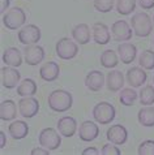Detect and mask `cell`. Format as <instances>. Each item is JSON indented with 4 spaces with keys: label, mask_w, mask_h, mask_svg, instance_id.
<instances>
[{
    "label": "cell",
    "mask_w": 154,
    "mask_h": 155,
    "mask_svg": "<svg viewBox=\"0 0 154 155\" xmlns=\"http://www.w3.org/2000/svg\"><path fill=\"white\" fill-rule=\"evenodd\" d=\"M47 103L50 108L55 112H65L73 104V97L67 90H54L47 98Z\"/></svg>",
    "instance_id": "obj_1"
},
{
    "label": "cell",
    "mask_w": 154,
    "mask_h": 155,
    "mask_svg": "<svg viewBox=\"0 0 154 155\" xmlns=\"http://www.w3.org/2000/svg\"><path fill=\"white\" fill-rule=\"evenodd\" d=\"M131 26L133 29V33L136 37L145 38L149 37L153 30V22L150 16L145 12H139L135 13L131 18Z\"/></svg>",
    "instance_id": "obj_2"
},
{
    "label": "cell",
    "mask_w": 154,
    "mask_h": 155,
    "mask_svg": "<svg viewBox=\"0 0 154 155\" xmlns=\"http://www.w3.org/2000/svg\"><path fill=\"white\" fill-rule=\"evenodd\" d=\"M116 110L115 107L109 102H99L94 106L93 108V117L97 123L102 125H107L115 119Z\"/></svg>",
    "instance_id": "obj_3"
},
{
    "label": "cell",
    "mask_w": 154,
    "mask_h": 155,
    "mask_svg": "<svg viewBox=\"0 0 154 155\" xmlns=\"http://www.w3.org/2000/svg\"><path fill=\"white\" fill-rule=\"evenodd\" d=\"M26 22V13L22 8L15 7L3 16V25L9 30H16Z\"/></svg>",
    "instance_id": "obj_4"
},
{
    "label": "cell",
    "mask_w": 154,
    "mask_h": 155,
    "mask_svg": "<svg viewBox=\"0 0 154 155\" xmlns=\"http://www.w3.org/2000/svg\"><path fill=\"white\" fill-rule=\"evenodd\" d=\"M39 145L47 150H56L62 145V137L54 128H45L39 133Z\"/></svg>",
    "instance_id": "obj_5"
},
{
    "label": "cell",
    "mask_w": 154,
    "mask_h": 155,
    "mask_svg": "<svg viewBox=\"0 0 154 155\" xmlns=\"http://www.w3.org/2000/svg\"><path fill=\"white\" fill-rule=\"evenodd\" d=\"M79 54V46L69 38H62L56 43V55L63 60H71Z\"/></svg>",
    "instance_id": "obj_6"
},
{
    "label": "cell",
    "mask_w": 154,
    "mask_h": 155,
    "mask_svg": "<svg viewBox=\"0 0 154 155\" xmlns=\"http://www.w3.org/2000/svg\"><path fill=\"white\" fill-rule=\"evenodd\" d=\"M41 29L37 26V25H26V26H24L22 29L18 31L17 34V37H18V41L20 43H22V45H35V43L39 42L41 39Z\"/></svg>",
    "instance_id": "obj_7"
},
{
    "label": "cell",
    "mask_w": 154,
    "mask_h": 155,
    "mask_svg": "<svg viewBox=\"0 0 154 155\" xmlns=\"http://www.w3.org/2000/svg\"><path fill=\"white\" fill-rule=\"evenodd\" d=\"M132 26L127 21L119 20L115 21L111 26V34H112V38L116 42H127L132 38Z\"/></svg>",
    "instance_id": "obj_8"
},
{
    "label": "cell",
    "mask_w": 154,
    "mask_h": 155,
    "mask_svg": "<svg viewBox=\"0 0 154 155\" xmlns=\"http://www.w3.org/2000/svg\"><path fill=\"white\" fill-rule=\"evenodd\" d=\"M18 111L22 117L32 119L39 112V102L34 97H22L18 102Z\"/></svg>",
    "instance_id": "obj_9"
},
{
    "label": "cell",
    "mask_w": 154,
    "mask_h": 155,
    "mask_svg": "<svg viewBox=\"0 0 154 155\" xmlns=\"http://www.w3.org/2000/svg\"><path fill=\"white\" fill-rule=\"evenodd\" d=\"M21 80V73L15 67H3L2 68V85L5 89H15Z\"/></svg>",
    "instance_id": "obj_10"
},
{
    "label": "cell",
    "mask_w": 154,
    "mask_h": 155,
    "mask_svg": "<svg viewBox=\"0 0 154 155\" xmlns=\"http://www.w3.org/2000/svg\"><path fill=\"white\" fill-rule=\"evenodd\" d=\"M25 61L28 65H37L45 59V50L43 47L38 45H29L24 50Z\"/></svg>",
    "instance_id": "obj_11"
},
{
    "label": "cell",
    "mask_w": 154,
    "mask_h": 155,
    "mask_svg": "<svg viewBox=\"0 0 154 155\" xmlns=\"http://www.w3.org/2000/svg\"><path fill=\"white\" fill-rule=\"evenodd\" d=\"M106 137H107L109 142H112L115 145H123L128 140V130L126 129V127L116 124V125H112L107 129Z\"/></svg>",
    "instance_id": "obj_12"
},
{
    "label": "cell",
    "mask_w": 154,
    "mask_h": 155,
    "mask_svg": "<svg viewBox=\"0 0 154 155\" xmlns=\"http://www.w3.org/2000/svg\"><path fill=\"white\" fill-rule=\"evenodd\" d=\"M127 81L132 87H139L142 86L148 80V74L146 72L142 69V67H132L127 71Z\"/></svg>",
    "instance_id": "obj_13"
},
{
    "label": "cell",
    "mask_w": 154,
    "mask_h": 155,
    "mask_svg": "<svg viewBox=\"0 0 154 155\" xmlns=\"http://www.w3.org/2000/svg\"><path fill=\"white\" fill-rule=\"evenodd\" d=\"M99 136V127L93 121H84L79 129V137L84 142H90Z\"/></svg>",
    "instance_id": "obj_14"
},
{
    "label": "cell",
    "mask_w": 154,
    "mask_h": 155,
    "mask_svg": "<svg viewBox=\"0 0 154 155\" xmlns=\"http://www.w3.org/2000/svg\"><path fill=\"white\" fill-rule=\"evenodd\" d=\"M58 130L63 137L71 138L77 130V121L71 116H64L58 121Z\"/></svg>",
    "instance_id": "obj_15"
},
{
    "label": "cell",
    "mask_w": 154,
    "mask_h": 155,
    "mask_svg": "<svg viewBox=\"0 0 154 155\" xmlns=\"http://www.w3.org/2000/svg\"><path fill=\"white\" fill-rule=\"evenodd\" d=\"M92 33H93V39L97 45H107L111 39V34H110V30L109 26L105 25L103 22H95L93 25V29H92Z\"/></svg>",
    "instance_id": "obj_16"
},
{
    "label": "cell",
    "mask_w": 154,
    "mask_h": 155,
    "mask_svg": "<svg viewBox=\"0 0 154 155\" xmlns=\"http://www.w3.org/2000/svg\"><path fill=\"white\" fill-rule=\"evenodd\" d=\"M85 85L90 91H99L105 85V74L101 71H92L85 77Z\"/></svg>",
    "instance_id": "obj_17"
},
{
    "label": "cell",
    "mask_w": 154,
    "mask_h": 155,
    "mask_svg": "<svg viewBox=\"0 0 154 155\" xmlns=\"http://www.w3.org/2000/svg\"><path fill=\"white\" fill-rule=\"evenodd\" d=\"M59 74H60V68H59V64L55 61H49L43 64L39 69L41 78L47 81V82H52V81L58 80Z\"/></svg>",
    "instance_id": "obj_18"
},
{
    "label": "cell",
    "mask_w": 154,
    "mask_h": 155,
    "mask_svg": "<svg viewBox=\"0 0 154 155\" xmlns=\"http://www.w3.org/2000/svg\"><path fill=\"white\" fill-rule=\"evenodd\" d=\"M118 54H119V59L122 60L123 64H131L136 59L137 48L132 43H120L118 46Z\"/></svg>",
    "instance_id": "obj_19"
},
{
    "label": "cell",
    "mask_w": 154,
    "mask_h": 155,
    "mask_svg": "<svg viewBox=\"0 0 154 155\" xmlns=\"http://www.w3.org/2000/svg\"><path fill=\"white\" fill-rule=\"evenodd\" d=\"M3 63L9 67L18 68L22 64V55L16 47H9L3 52Z\"/></svg>",
    "instance_id": "obj_20"
},
{
    "label": "cell",
    "mask_w": 154,
    "mask_h": 155,
    "mask_svg": "<svg viewBox=\"0 0 154 155\" xmlns=\"http://www.w3.org/2000/svg\"><path fill=\"white\" fill-rule=\"evenodd\" d=\"M106 85H107V89L110 91H119L124 85V74L120 71H111L110 73H107V77H106Z\"/></svg>",
    "instance_id": "obj_21"
},
{
    "label": "cell",
    "mask_w": 154,
    "mask_h": 155,
    "mask_svg": "<svg viewBox=\"0 0 154 155\" xmlns=\"http://www.w3.org/2000/svg\"><path fill=\"white\" fill-rule=\"evenodd\" d=\"M72 37L73 39L80 43V45H86L90 42L92 34H90V28L86 24H79L72 29Z\"/></svg>",
    "instance_id": "obj_22"
},
{
    "label": "cell",
    "mask_w": 154,
    "mask_h": 155,
    "mask_svg": "<svg viewBox=\"0 0 154 155\" xmlns=\"http://www.w3.org/2000/svg\"><path fill=\"white\" fill-rule=\"evenodd\" d=\"M8 132H9V134L12 138L15 140H22L25 137L28 136L29 133V125L22 120H16L9 125L8 128Z\"/></svg>",
    "instance_id": "obj_23"
},
{
    "label": "cell",
    "mask_w": 154,
    "mask_h": 155,
    "mask_svg": "<svg viewBox=\"0 0 154 155\" xmlns=\"http://www.w3.org/2000/svg\"><path fill=\"white\" fill-rule=\"evenodd\" d=\"M17 115V106L12 99H7L3 101L0 104V119L3 121H9L13 120Z\"/></svg>",
    "instance_id": "obj_24"
},
{
    "label": "cell",
    "mask_w": 154,
    "mask_h": 155,
    "mask_svg": "<svg viewBox=\"0 0 154 155\" xmlns=\"http://www.w3.org/2000/svg\"><path fill=\"white\" fill-rule=\"evenodd\" d=\"M38 86L35 81L32 78H25L21 81V84L17 86V95L20 97H33L35 95Z\"/></svg>",
    "instance_id": "obj_25"
},
{
    "label": "cell",
    "mask_w": 154,
    "mask_h": 155,
    "mask_svg": "<svg viewBox=\"0 0 154 155\" xmlns=\"http://www.w3.org/2000/svg\"><path fill=\"white\" fill-rule=\"evenodd\" d=\"M137 119H139V123L142 127H146V128L154 127V107H150V106L142 107L137 114Z\"/></svg>",
    "instance_id": "obj_26"
},
{
    "label": "cell",
    "mask_w": 154,
    "mask_h": 155,
    "mask_svg": "<svg viewBox=\"0 0 154 155\" xmlns=\"http://www.w3.org/2000/svg\"><path fill=\"white\" fill-rule=\"evenodd\" d=\"M101 64L102 67L105 68H109V69H111V68H115L118 65L119 63V58L118 55L114 52L112 50H106L103 51V52L101 54Z\"/></svg>",
    "instance_id": "obj_27"
},
{
    "label": "cell",
    "mask_w": 154,
    "mask_h": 155,
    "mask_svg": "<svg viewBox=\"0 0 154 155\" xmlns=\"http://www.w3.org/2000/svg\"><path fill=\"white\" fill-rule=\"evenodd\" d=\"M140 103L141 106H152L154 103V87L152 85H146L140 90Z\"/></svg>",
    "instance_id": "obj_28"
},
{
    "label": "cell",
    "mask_w": 154,
    "mask_h": 155,
    "mask_svg": "<svg viewBox=\"0 0 154 155\" xmlns=\"http://www.w3.org/2000/svg\"><path fill=\"white\" fill-rule=\"evenodd\" d=\"M137 93L135 91L132 87H126L122 90L120 93V97H119V101H120V103L123 106H133V103L136 102V99H137Z\"/></svg>",
    "instance_id": "obj_29"
},
{
    "label": "cell",
    "mask_w": 154,
    "mask_h": 155,
    "mask_svg": "<svg viewBox=\"0 0 154 155\" xmlns=\"http://www.w3.org/2000/svg\"><path fill=\"white\" fill-rule=\"evenodd\" d=\"M136 0H116V12L119 15L128 16L135 11Z\"/></svg>",
    "instance_id": "obj_30"
},
{
    "label": "cell",
    "mask_w": 154,
    "mask_h": 155,
    "mask_svg": "<svg viewBox=\"0 0 154 155\" xmlns=\"http://www.w3.org/2000/svg\"><path fill=\"white\" fill-rule=\"evenodd\" d=\"M139 64L144 69H148V71L154 69V52L152 50L142 51V54L140 55V59H139Z\"/></svg>",
    "instance_id": "obj_31"
},
{
    "label": "cell",
    "mask_w": 154,
    "mask_h": 155,
    "mask_svg": "<svg viewBox=\"0 0 154 155\" xmlns=\"http://www.w3.org/2000/svg\"><path fill=\"white\" fill-rule=\"evenodd\" d=\"M116 0H94V8L101 13H107L114 8Z\"/></svg>",
    "instance_id": "obj_32"
},
{
    "label": "cell",
    "mask_w": 154,
    "mask_h": 155,
    "mask_svg": "<svg viewBox=\"0 0 154 155\" xmlns=\"http://www.w3.org/2000/svg\"><path fill=\"white\" fill-rule=\"evenodd\" d=\"M140 155H154V141L146 140L139 146Z\"/></svg>",
    "instance_id": "obj_33"
},
{
    "label": "cell",
    "mask_w": 154,
    "mask_h": 155,
    "mask_svg": "<svg viewBox=\"0 0 154 155\" xmlns=\"http://www.w3.org/2000/svg\"><path fill=\"white\" fill-rule=\"evenodd\" d=\"M101 154L103 155H120L122 151L116 147V145L110 142V143H106L102 146V150H101Z\"/></svg>",
    "instance_id": "obj_34"
},
{
    "label": "cell",
    "mask_w": 154,
    "mask_h": 155,
    "mask_svg": "<svg viewBox=\"0 0 154 155\" xmlns=\"http://www.w3.org/2000/svg\"><path fill=\"white\" fill-rule=\"evenodd\" d=\"M140 5L142 9H152L154 7V0H140Z\"/></svg>",
    "instance_id": "obj_35"
},
{
    "label": "cell",
    "mask_w": 154,
    "mask_h": 155,
    "mask_svg": "<svg viewBox=\"0 0 154 155\" xmlns=\"http://www.w3.org/2000/svg\"><path fill=\"white\" fill-rule=\"evenodd\" d=\"M50 153V150H47V149H42V147H35V149H33L32 150V155H49Z\"/></svg>",
    "instance_id": "obj_36"
},
{
    "label": "cell",
    "mask_w": 154,
    "mask_h": 155,
    "mask_svg": "<svg viewBox=\"0 0 154 155\" xmlns=\"http://www.w3.org/2000/svg\"><path fill=\"white\" fill-rule=\"evenodd\" d=\"M84 155H88V154H93V155H98L99 154V151L95 149V147H88V149H85L84 151H82Z\"/></svg>",
    "instance_id": "obj_37"
},
{
    "label": "cell",
    "mask_w": 154,
    "mask_h": 155,
    "mask_svg": "<svg viewBox=\"0 0 154 155\" xmlns=\"http://www.w3.org/2000/svg\"><path fill=\"white\" fill-rule=\"evenodd\" d=\"M5 143H7V137H5V133H4V132H0V149L5 147Z\"/></svg>",
    "instance_id": "obj_38"
},
{
    "label": "cell",
    "mask_w": 154,
    "mask_h": 155,
    "mask_svg": "<svg viewBox=\"0 0 154 155\" xmlns=\"http://www.w3.org/2000/svg\"><path fill=\"white\" fill-rule=\"evenodd\" d=\"M9 7V0H2V7H0V12H5L7 8Z\"/></svg>",
    "instance_id": "obj_39"
},
{
    "label": "cell",
    "mask_w": 154,
    "mask_h": 155,
    "mask_svg": "<svg viewBox=\"0 0 154 155\" xmlns=\"http://www.w3.org/2000/svg\"><path fill=\"white\" fill-rule=\"evenodd\" d=\"M153 25H154V16H153Z\"/></svg>",
    "instance_id": "obj_40"
},
{
    "label": "cell",
    "mask_w": 154,
    "mask_h": 155,
    "mask_svg": "<svg viewBox=\"0 0 154 155\" xmlns=\"http://www.w3.org/2000/svg\"><path fill=\"white\" fill-rule=\"evenodd\" d=\"M153 84H154V77H153Z\"/></svg>",
    "instance_id": "obj_41"
},
{
    "label": "cell",
    "mask_w": 154,
    "mask_h": 155,
    "mask_svg": "<svg viewBox=\"0 0 154 155\" xmlns=\"http://www.w3.org/2000/svg\"><path fill=\"white\" fill-rule=\"evenodd\" d=\"M153 43H154V39H153Z\"/></svg>",
    "instance_id": "obj_42"
}]
</instances>
